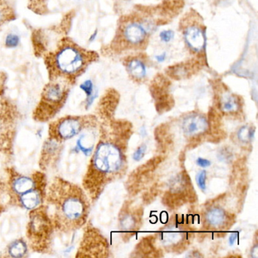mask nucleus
Returning a JSON list of instances; mask_svg holds the SVG:
<instances>
[{"mask_svg": "<svg viewBox=\"0 0 258 258\" xmlns=\"http://www.w3.org/2000/svg\"><path fill=\"white\" fill-rule=\"evenodd\" d=\"M49 194L57 226L61 229H76L84 225L88 215L89 203L81 188L58 179L50 187Z\"/></svg>", "mask_w": 258, "mask_h": 258, "instance_id": "obj_1", "label": "nucleus"}, {"mask_svg": "<svg viewBox=\"0 0 258 258\" xmlns=\"http://www.w3.org/2000/svg\"><path fill=\"white\" fill-rule=\"evenodd\" d=\"M124 163V155L117 145L111 141L100 142L92 158L85 179L87 189L91 193L97 191L122 170Z\"/></svg>", "mask_w": 258, "mask_h": 258, "instance_id": "obj_2", "label": "nucleus"}, {"mask_svg": "<svg viewBox=\"0 0 258 258\" xmlns=\"http://www.w3.org/2000/svg\"><path fill=\"white\" fill-rule=\"evenodd\" d=\"M90 55L71 40H63L47 56L50 79L63 78L71 83L87 67Z\"/></svg>", "mask_w": 258, "mask_h": 258, "instance_id": "obj_3", "label": "nucleus"}, {"mask_svg": "<svg viewBox=\"0 0 258 258\" xmlns=\"http://www.w3.org/2000/svg\"><path fill=\"white\" fill-rule=\"evenodd\" d=\"M50 80V83L43 89L41 100L34 112V118L39 121H47L55 117L69 96V81L59 78Z\"/></svg>", "mask_w": 258, "mask_h": 258, "instance_id": "obj_4", "label": "nucleus"}, {"mask_svg": "<svg viewBox=\"0 0 258 258\" xmlns=\"http://www.w3.org/2000/svg\"><path fill=\"white\" fill-rule=\"evenodd\" d=\"M86 123L87 120L85 117L69 116L63 117L50 125L49 137L58 143L71 140L84 131Z\"/></svg>", "mask_w": 258, "mask_h": 258, "instance_id": "obj_5", "label": "nucleus"}, {"mask_svg": "<svg viewBox=\"0 0 258 258\" xmlns=\"http://www.w3.org/2000/svg\"><path fill=\"white\" fill-rule=\"evenodd\" d=\"M189 235L185 226L174 222L163 229L160 234V239L161 244L167 248L176 249L183 245L185 241L188 240Z\"/></svg>", "mask_w": 258, "mask_h": 258, "instance_id": "obj_6", "label": "nucleus"}, {"mask_svg": "<svg viewBox=\"0 0 258 258\" xmlns=\"http://www.w3.org/2000/svg\"><path fill=\"white\" fill-rule=\"evenodd\" d=\"M181 127L185 137H198L206 132L208 127V122L202 114L191 113L182 119Z\"/></svg>", "mask_w": 258, "mask_h": 258, "instance_id": "obj_7", "label": "nucleus"}, {"mask_svg": "<svg viewBox=\"0 0 258 258\" xmlns=\"http://www.w3.org/2000/svg\"><path fill=\"white\" fill-rule=\"evenodd\" d=\"M204 218L208 227L214 230L226 229L229 226V214L220 207H211L207 210Z\"/></svg>", "mask_w": 258, "mask_h": 258, "instance_id": "obj_8", "label": "nucleus"}, {"mask_svg": "<svg viewBox=\"0 0 258 258\" xmlns=\"http://www.w3.org/2000/svg\"><path fill=\"white\" fill-rule=\"evenodd\" d=\"M41 186L40 179H37L34 176L31 177L24 175H18L13 177L11 182L12 191L17 197Z\"/></svg>", "mask_w": 258, "mask_h": 258, "instance_id": "obj_9", "label": "nucleus"}, {"mask_svg": "<svg viewBox=\"0 0 258 258\" xmlns=\"http://www.w3.org/2000/svg\"><path fill=\"white\" fill-rule=\"evenodd\" d=\"M185 40L190 49L196 52L202 50L205 47V37L202 28L191 25L185 31Z\"/></svg>", "mask_w": 258, "mask_h": 258, "instance_id": "obj_10", "label": "nucleus"}, {"mask_svg": "<svg viewBox=\"0 0 258 258\" xmlns=\"http://www.w3.org/2000/svg\"><path fill=\"white\" fill-rule=\"evenodd\" d=\"M19 205L27 210H35L43 203V190L42 187L28 191L18 197Z\"/></svg>", "mask_w": 258, "mask_h": 258, "instance_id": "obj_11", "label": "nucleus"}, {"mask_svg": "<svg viewBox=\"0 0 258 258\" xmlns=\"http://www.w3.org/2000/svg\"><path fill=\"white\" fill-rule=\"evenodd\" d=\"M123 35L128 43L133 45L143 43L146 37V31L140 24L130 23L125 26Z\"/></svg>", "mask_w": 258, "mask_h": 258, "instance_id": "obj_12", "label": "nucleus"}, {"mask_svg": "<svg viewBox=\"0 0 258 258\" xmlns=\"http://www.w3.org/2000/svg\"><path fill=\"white\" fill-rule=\"evenodd\" d=\"M220 108L226 114L236 113L240 109L239 99L232 93H224L220 96Z\"/></svg>", "mask_w": 258, "mask_h": 258, "instance_id": "obj_13", "label": "nucleus"}, {"mask_svg": "<svg viewBox=\"0 0 258 258\" xmlns=\"http://www.w3.org/2000/svg\"><path fill=\"white\" fill-rule=\"evenodd\" d=\"M127 69L130 74L136 79L141 80L146 76V66H145L144 63L140 60H131L128 63Z\"/></svg>", "mask_w": 258, "mask_h": 258, "instance_id": "obj_14", "label": "nucleus"}, {"mask_svg": "<svg viewBox=\"0 0 258 258\" xmlns=\"http://www.w3.org/2000/svg\"><path fill=\"white\" fill-rule=\"evenodd\" d=\"M8 252L13 257H22L27 253L26 243L23 240H16L10 244Z\"/></svg>", "mask_w": 258, "mask_h": 258, "instance_id": "obj_15", "label": "nucleus"}, {"mask_svg": "<svg viewBox=\"0 0 258 258\" xmlns=\"http://www.w3.org/2000/svg\"><path fill=\"white\" fill-rule=\"evenodd\" d=\"M80 88L87 95V107H90L96 99V95L94 94V85L91 80H87L80 85Z\"/></svg>", "mask_w": 258, "mask_h": 258, "instance_id": "obj_16", "label": "nucleus"}, {"mask_svg": "<svg viewBox=\"0 0 258 258\" xmlns=\"http://www.w3.org/2000/svg\"><path fill=\"white\" fill-rule=\"evenodd\" d=\"M120 224L125 231H133L137 226V218L131 213H126L120 217Z\"/></svg>", "mask_w": 258, "mask_h": 258, "instance_id": "obj_17", "label": "nucleus"}, {"mask_svg": "<svg viewBox=\"0 0 258 258\" xmlns=\"http://www.w3.org/2000/svg\"><path fill=\"white\" fill-rule=\"evenodd\" d=\"M21 43V37L16 33L7 34L4 40V45L7 49H13L19 47Z\"/></svg>", "mask_w": 258, "mask_h": 258, "instance_id": "obj_18", "label": "nucleus"}, {"mask_svg": "<svg viewBox=\"0 0 258 258\" xmlns=\"http://www.w3.org/2000/svg\"><path fill=\"white\" fill-rule=\"evenodd\" d=\"M254 134V130H252V127L244 126L240 128L239 131L238 132V140L241 143H247L251 141Z\"/></svg>", "mask_w": 258, "mask_h": 258, "instance_id": "obj_19", "label": "nucleus"}, {"mask_svg": "<svg viewBox=\"0 0 258 258\" xmlns=\"http://www.w3.org/2000/svg\"><path fill=\"white\" fill-rule=\"evenodd\" d=\"M11 14L10 9L6 5L4 0H0V28L11 19Z\"/></svg>", "mask_w": 258, "mask_h": 258, "instance_id": "obj_20", "label": "nucleus"}, {"mask_svg": "<svg viewBox=\"0 0 258 258\" xmlns=\"http://www.w3.org/2000/svg\"><path fill=\"white\" fill-rule=\"evenodd\" d=\"M206 180H207V173L205 170H201L200 172L198 173L196 176V182H197L198 185L202 191L206 190Z\"/></svg>", "mask_w": 258, "mask_h": 258, "instance_id": "obj_21", "label": "nucleus"}, {"mask_svg": "<svg viewBox=\"0 0 258 258\" xmlns=\"http://www.w3.org/2000/svg\"><path fill=\"white\" fill-rule=\"evenodd\" d=\"M146 149H147V146L146 144H142L141 146H139L133 155L134 161H140V160L143 159L146 154Z\"/></svg>", "mask_w": 258, "mask_h": 258, "instance_id": "obj_22", "label": "nucleus"}, {"mask_svg": "<svg viewBox=\"0 0 258 258\" xmlns=\"http://www.w3.org/2000/svg\"><path fill=\"white\" fill-rule=\"evenodd\" d=\"M173 36H174V34L172 31H163L160 34L161 40L165 43L170 42L173 38Z\"/></svg>", "mask_w": 258, "mask_h": 258, "instance_id": "obj_23", "label": "nucleus"}, {"mask_svg": "<svg viewBox=\"0 0 258 258\" xmlns=\"http://www.w3.org/2000/svg\"><path fill=\"white\" fill-rule=\"evenodd\" d=\"M196 164L199 166V167H203V168H206V167H210L211 164V161L209 160L205 159V158H199L196 161Z\"/></svg>", "mask_w": 258, "mask_h": 258, "instance_id": "obj_24", "label": "nucleus"}, {"mask_svg": "<svg viewBox=\"0 0 258 258\" xmlns=\"http://www.w3.org/2000/svg\"><path fill=\"white\" fill-rule=\"evenodd\" d=\"M5 75H2V74H0V96H1V93H3V90H4V85H5Z\"/></svg>", "mask_w": 258, "mask_h": 258, "instance_id": "obj_25", "label": "nucleus"}, {"mask_svg": "<svg viewBox=\"0 0 258 258\" xmlns=\"http://www.w3.org/2000/svg\"><path fill=\"white\" fill-rule=\"evenodd\" d=\"M237 239V234L236 233H232L231 234L229 238V243L231 246L233 245L234 243H235V240Z\"/></svg>", "mask_w": 258, "mask_h": 258, "instance_id": "obj_26", "label": "nucleus"}, {"mask_svg": "<svg viewBox=\"0 0 258 258\" xmlns=\"http://www.w3.org/2000/svg\"><path fill=\"white\" fill-rule=\"evenodd\" d=\"M167 55V54L164 52V53L161 54V55H157V56L155 57V58H156V60L158 62H163V61L166 59V57H167V55Z\"/></svg>", "mask_w": 258, "mask_h": 258, "instance_id": "obj_27", "label": "nucleus"}, {"mask_svg": "<svg viewBox=\"0 0 258 258\" xmlns=\"http://www.w3.org/2000/svg\"><path fill=\"white\" fill-rule=\"evenodd\" d=\"M98 34V31H95L94 32H93V34H92L91 36H90V38H89V41L90 42V43H92V42L94 41L95 40H96V37H97Z\"/></svg>", "mask_w": 258, "mask_h": 258, "instance_id": "obj_28", "label": "nucleus"}]
</instances>
